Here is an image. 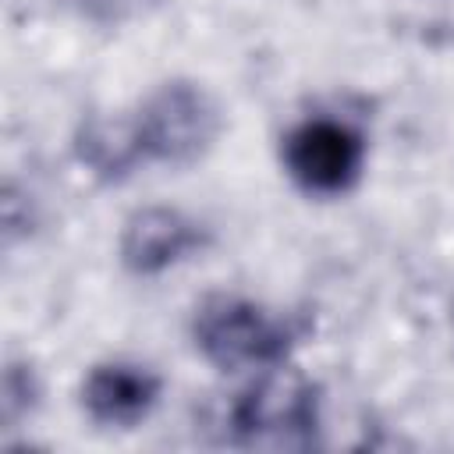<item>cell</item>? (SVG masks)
<instances>
[{"mask_svg":"<svg viewBox=\"0 0 454 454\" xmlns=\"http://www.w3.org/2000/svg\"><path fill=\"white\" fill-rule=\"evenodd\" d=\"M280 163L305 195L337 199L365 170V138L340 117H305L280 138Z\"/></svg>","mask_w":454,"mask_h":454,"instance_id":"277c9868","label":"cell"},{"mask_svg":"<svg viewBox=\"0 0 454 454\" xmlns=\"http://www.w3.org/2000/svg\"><path fill=\"white\" fill-rule=\"evenodd\" d=\"M145 163L188 167L199 163L220 138L216 99L188 78L160 82L131 114Z\"/></svg>","mask_w":454,"mask_h":454,"instance_id":"3957f363","label":"cell"},{"mask_svg":"<svg viewBox=\"0 0 454 454\" xmlns=\"http://www.w3.org/2000/svg\"><path fill=\"white\" fill-rule=\"evenodd\" d=\"M74 160L103 184H117L131 177L138 167H145L131 114H92L74 131Z\"/></svg>","mask_w":454,"mask_h":454,"instance_id":"52a82bcc","label":"cell"},{"mask_svg":"<svg viewBox=\"0 0 454 454\" xmlns=\"http://www.w3.org/2000/svg\"><path fill=\"white\" fill-rule=\"evenodd\" d=\"M323 422V390L291 362L252 372L227 408V440L238 447H312Z\"/></svg>","mask_w":454,"mask_h":454,"instance_id":"6da1fadb","label":"cell"},{"mask_svg":"<svg viewBox=\"0 0 454 454\" xmlns=\"http://www.w3.org/2000/svg\"><path fill=\"white\" fill-rule=\"evenodd\" d=\"M39 404V380L28 362H7L4 369V426L14 429Z\"/></svg>","mask_w":454,"mask_h":454,"instance_id":"ba28073f","label":"cell"},{"mask_svg":"<svg viewBox=\"0 0 454 454\" xmlns=\"http://www.w3.org/2000/svg\"><path fill=\"white\" fill-rule=\"evenodd\" d=\"M195 351L220 372H259L291 362L294 330L284 316L238 294H213L192 316Z\"/></svg>","mask_w":454,"mask_h":454,"instance_id":"7a4b0ae2","label":"cell"},{"mask_svg":"<svg viewBox=\"0 0 454 454\" xmlns=\"http://www.w3.org/2000/svg\"><path fill=\"white\" fill-rule=\"evenodd\" d=\"M163 380L138 362H99L82 380V408L96 426L131 429L153 415L160 404Z\"/></svg>","mask_w":454,"mask_h":454,"instance_id":"8992f818","label":"cell"},{"mask_svg":"<svg viewBox=\"0 0 454 454\" xmlns=\"http://www.w3.org/2000/svg\"><path fill=\"white\" fill-rule=\"evenodd\" d=\"M209 234L199 220L174 206H142L135 209L117 238L121 266L135 277H160L184 259L206 248Z\"/></svg>","mask_w":454,"mask_h":454,"instance_id":"5b68a950","label":"cell"}]
</instances>
